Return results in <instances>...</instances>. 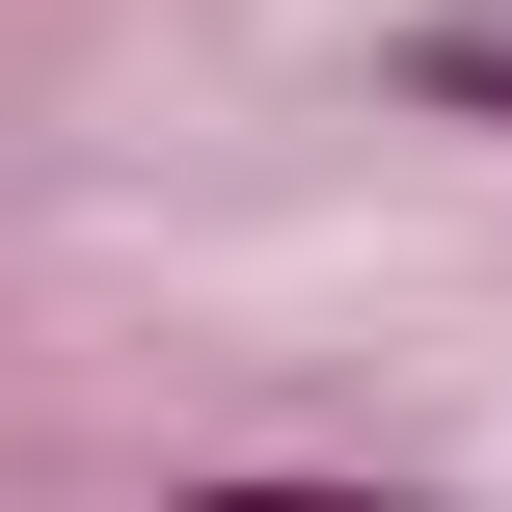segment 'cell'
Segmentation results:
<instances>
[{
    "label": "cell",
    "mask_w": 512,
    "mask_h": 512,
    "mask_svg": "<svg viewBox=\"0 0 512 512\" xmlns=\"http://www.w3.org/2000/svg\"><path fill=\"white\" fill-rule=\"evenodd\" d=\"M189 512H405V486H189Z\"/></svg>",
    "instance_id": "1"
},
{
    "label": "cell",
    "mask_w": 512,
    "mask_h": 512,
    "mask_svg": "<svg viewBox=\"0 0 512 512\" xmlns=\"http://www.w3.org/2000/svg\"><path fill=\"white\" fill-rule=\"evenodd\" d=\"M432 81H459V108H512V27H459V54H432Z\"/></svg>",
    "instance_id": "2"
}]
</instances>
